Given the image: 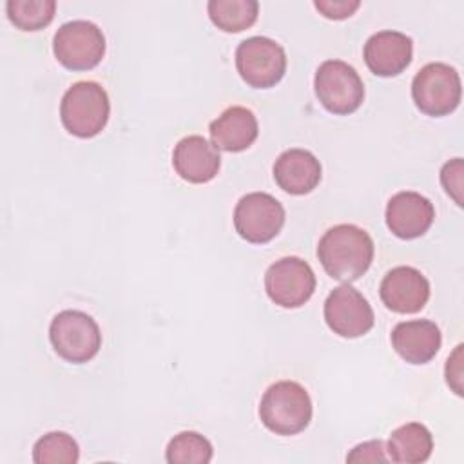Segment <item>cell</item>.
<instances>
[{
  "label": "cell",
  "mask_w": 464,
  "mask_h": 464,
  "mask_svg": "<svg viewBox=\"0 0 464 464\" xmlns=\"http://www.w3.org/2000/svg\"><path fill=\"white\" fill-rule=\"evenodd\" d=\"M207 11L218 29L239 33L254 25L259 14V4L256 0H210Z\"/></svg>",
  "instance_id": "20"
},
{
  "label": "cell",
  "mask_w": 464,
  "mask_h": 464,
  "mask_svg": "<svg viewBox=\"0 0 464 464\" xmlns=\"http://www.w3.org/2000/svg\"><path fill=\"white\" fill-rule=\"evenodd\" d=\"M442 343L439 326L428 319L401 321L392 330V346L410 364L430 362Z\"/></svg>",
  "instance_id": "16"
},
{
  "label": "cell",
  "mask_w": 464,
  "mask_h": 464,
  "mask_svg": "<svg viewBox=\"0 0 464 464\" xmlns=\"http://www.w3.org/2000/svg\"><path fill=\"white\" fill-rule=\"evenodd\" d=\"M373 239L370 234L352 223H341L328 228L317 245V257L324 272L343 283L359 279L373 261Z\"/></svg>",
  "instance_id": "1"
},
{
  "label": "cell",
  "mask_w": 464,
  "mask_h": 464,
  "mask_svg": "<svg viewBox=\"0 0 464 464\" xmlns=\"http://www.w3.org/2000/svg\"><path fill=\"white\" fill-rule=\"evenodd\" d=\"M314 7L330 20H344L352 16L359 7V0H315Z\"/></svg>",
  "instance_id": "25"
},
{
  "label": "cell",
  "mask_w": 464,
  "mask_h": 464,
  "mask_svg": "<svg viewBox=\"0 0 464 464\" xmlns=\"http://www.w3.org/2000/svg\"><path fill=\"white\" fill-rule=\"evenodd\" d=\"M236 69L241 80L254 89H268L286 72V53L268 36H250L236 49Z\"/></svg>",
  "instance_id": "8"
},
{
  "label": "cell",
  "mask_w": 464,
  "mask_h": 464,
  "mask_svg": "<svg viewBox=\"0 0 464 464\" xmlns=\"http://www.w3.org/2000/svg\"><path fill=\"white\" fill-rule=\"evenodd\" d=\"M413 42L401 31L384 29L372 34L362 49L368 69L382 78L401 74L411 62Z\"/></svg>",
  "instance_id": "14"
},
{
  "label": "cell",
  "mask_w": 464,
  "mask_h": 464,
  "mask_svg": "<svg viewBox=\"0 0 464 464\" xmlns=\"http://www.w3.org/2000/svg\"><path fill=\"white\" fill-rule=\"evenodd\" d=\"M221 158L218 149L199 134L181 138L172 150L176 174L188 183H207L219 172Z\"/></svg>",
  "instance_id": "15"
},
{
  "label": "cell",
  "mask_w": 464,
  "mask_h": 464,
  "mask_svg": "<svg viewBox=\"0 0 464 464\" xmlns=\"http://www.w3.org/2000/svg\"><path fill=\"white\" fill-rule=\"evenodd\" d=\"M80 459L76 440L65 431H49L33 446L36 464H74Z\"/></svg>",
  "instance_id": "22"
},
{
  "label": "cell",
  "mask_w": 464,
  "mask_h": 464,
  "mask_svg": "<svg viewBox=\"0 0 464 464\" xmlns=\"http://www.w3.org/2000/svg\"><path fill=\"white\" fill-rule=\"evenodd\" d=\"M274 179L288 194L303 196L312 192L321 181V163L306 149H288L274 163Z\"/></svg>",
  "instance_id": "17"
},
{
  "label": "cell",
  "mask_w": 464,
  "mask_h": 464,
  "mask_svg": "<svg viewBox=\"0 0 464 464\" xmlns=\"http://www.w3.org/2000/svg\"><path fill=\"white\" fill-rule=\"evenodd\" d=\"M379 295L384 306L397 314H415L430 299V281L413 266H395L381 281Z\"/></svg>",
  "instance_id": "12"
},
{
  "label": "cell",
  "mask_w": 464,
  "mask_h": 464,
  "mask_svg": "<svg viewBox=\"0 0 464 464\" xmlns=\"http://www.w3.org/2000/svg\"><path fill=\"white\" fill-rule=\"evenodd\" d=\"M319 103L332 114H352L364 100V83L359 72L343 60H324L314 76Z\"/></svg>",
  "instance_id": "6"
},
{
  "label": "cell",
  "mask_w": 464,
  "mask_h": 464,
  "mask_svg": "<svg viewBox=\"0 0 464 464\" xmlns=\"http://www.w3.org/2000/svg\"><path fill=\"white\" fill-rule=\"evenodd\" d=\"M212 455L214 450L210 440L198 431H181L174 435L165 451L169 464H207L212 460Z\"/></svg>",
  "instance_id": "21"
},
{
  "label": "cell",
  "mask_w": 464,
  "mask_h": 464,
  "mask_svg": "<svg viewBox=\"0 0 464 464\" xmlns=\"http://www.w3.org/2000/svg\"><path fill=\"white\" fill-rule=\"evenodd\" d=\"M384 442L382 440H368L359 446H355L348 455V462H386L390 460L388 455L384 453Z\"/></svg>",
  "instance_id": "26"
},
{
  "label": "cell",
  "mask_w": 464,
  "mask_h": 464,
  "mask_svg": "<svg viewBox=\"0 0 464 464\" xmlns=\"http://www.w3.org/2000/svg\"><path fill=\"white\" fill-rule=\"evenodd\" d=\"M54 58L71 71H89L105 54V36L89 20H71L58 27L53 38Z\"/></svg>",
  "instance_id": "7"
},
{
  "label": "cell",
  "mask_w": 464,
  "mask_h": 464,
  "mask_svg": "<svg viewBox=\"0 0 464 464\" xmlns=\"http://www.w3.org/2000/svg\"><path fill=\"white\" fill-rule=\"evenodd\" d=\"M462 96L460 76L455 67L431 62L426 63L411 82V98L420 112L440 118L453 112Z\"/></svg>",
  "instance_id": "5"
},
{
  "label": "cell",
  "mask_w": 464,
  "mask_h": 464,
  "mask_svg": "<svg viewBox=\"0 0 464 464\" xmlns=\"http://www.w3.org/2000/svg\"><path fill=\"white\" fill-rule=\"evenodd\" d=\"M462 158H453L451 161L444 163L440 170V183L459 207L462 205Z\"/></svg>",
  "instance_id": "24"
},
{
  "label": "cell",
  "mask_w": 464,
  "mask_h": 464,
  "mask_svg": "<svg viewBox=\"0 0 464 464\" xmlns=\"http://www.w3.org/2000/svg\"><path fill=\"white\" fill-rule=\"evenodd\" d=\"M111 114L107 91L96 82H76L62 96L60 120L67 132L76 138L100 134Z\"/></svg>",
  "instance_id": "3"
},
{
  "label": "cell",
  "mask_w": 464,
  "mask_h": 464,
  "mask_svg": "<svg viewBox=\"0 0 464 464\" xmlns=\"http://www.w3.org/2000/svg\"><path fill=\"white\" fill-rule=\"evenodd\" d=\"M285 225L283 205L266 192L245 194L234 208V228L248 243L272 241Z\"/></svg>",
  "instance_id": "9"
},
{
  "label": "cell",
  "mask_w": 464,
  "mask_h": 464,
  "mask_svg": "<svg viewBox=\"0 0 464 464\" xmlns=\"http://www.w3.org/2000/svg\"><path fill=\"white\" fill-rule=\"evenodd\" d=\"M259 419L276 435H297L312 420V399L295 381H277L259 402Z\"/></svg>",
  "instance_id": "2"
},
{
  "label": "cell",
  "mask_w": 464,
  "mask_h": 464,
  "mask_svg": "<svg viewBox=\"0 0 464 464\" xmlns=\"http://www.w3.org/2000/svg\"><path fill=\"white\" fill-rule=\"evenodd\" d=\"M9 20L22 31H38L54 18V0H9L5 4Z\"/></svg>",
  "instance_id": "23"
},
{
  "label": "cell",
  "mask_w": 464,
  "mask_h": 464,
  "mask_svg": "<svg viewBox=\"0 0 464 464\" xmlns=\"http://www.w3.org/2000/svg\"><path fill=\"white\" fill-rule=\"evenodd\" d=\"M433 450V437L420 422H406L395 428L388 439V459L399 464L426 462Z\"/></svg>",
  "instance_id": "19"
},
{
  "label": "cell",
  "mask_w": 464,
  "mask_h": 464,
  "mask_svg": "<svg viewBox=\"0 0 464 464\" xmlns=\"http://www.w3.org/2000/svg\"><path fill=\"white\" fill-rule=\"evenodd\" d=\"M446 382L457 395H462V344L446 361Z\"/></svg>",
  "instance_id": "27"
},
{
  "label": "cell",
  "mask_w": 464,
  "mask_h": 464,
  "mask_svg": "<svg viewBox=\"0 0 464 464\" xmlns=\"http://www.w3.org/2000/svg\"><path fill=\"white\" fill-rule=\"evenodd\" d=\"M265 290L270 301L277 306L299 308L315 290V274L304 259L286 256L268 266L265 274Z\"/></svg>",
  "instance_id": "10"
},
{
  "label": "cell",
  "mask_w": 464,
  "mask_h": 464,
  "mask_svg": "<svg viewBox=\"0 0 464 464\" xmlns=\"http://www.w3.org/2000/svg\"><path fill=\"white\" fill-rule=\"evenodd\" d=\"M49 339L54 352L67 362L83 364L102 346L98 323L82 310H62L49 324Z\"/></svg>",
  "instance_id": "4"
},
{
  "label": "cell",
  "mask_w": 464,
  "mask_h": 464,
  "mask_svg": "<svg viewBox=\"0 0 464 464\" xmlns=\"http://www.w3.org/2000/svg\"><path fill=\"white\" fill-rule=\"evenodd\" d=\"M435 208L428 198L413 190H401L388 199L386 225L401 239H415L428 232Z\"/></svg>",
  "instance_id": "13"
},
{
  "label": "cell",
  "mask_w": 464,
  "mask_h": 464,
  "mask_svg": "<svg viewBox=\"0 0 464 464\" xmlns=\"http://www.w3.org/2000/svg\"><path fill=\"white\" fill-rule=\"evenodd\" d=\"M212 145L227 152L246 150L259 134L257 118L254 112L241 105L225 109L208 127Z\"/></svg>",
  "instance_id": "18"
},
{
  "label": "cell",
  "mask_w": 464,
  "mask_h": 464,
  "mask_svg": "<svg viewBox=\"0 0 464 464\" xmlns=\"http://www.w3.org/2000/svg\"><path fill=\"white\" fill-rule=\"evenodd\" d=\"M323 314L328 328L346 339L368 334L375 323L373 310L366 297L348 283L328 294Z\"/></svg>",
  "instance_id": "11"
}]
</instances>
